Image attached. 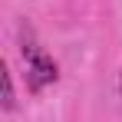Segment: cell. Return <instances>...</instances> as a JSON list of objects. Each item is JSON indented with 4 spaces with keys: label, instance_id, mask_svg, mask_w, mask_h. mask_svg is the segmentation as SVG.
Instances as JSON below:
<instances>
[{
    "label": "cell",
    "instance_id": "7a4b0ae2",
    "mask_svg": "<svg viewBox=\"0 0 122 122\" xmlns=\"http://www.w3.org/2000/svg\"><path fill=\"white\" fill-rule=\"evenodd\" d=\"M13 76H10V69H3V109H7V112H10V109H13Z\"/></svg>",
    "mask_w": 122,
    "mask_h": 122
},
{
    "label": "cell",
    "instance_id": "6da1fadb",
    "mask_svg": "<svg viewBox=\"0 0 122 122\" xmlns=\"http://www.w3.org/2000/svg\"><path fill=\"white\" fill-rule=\"evenodd\" d=\"M23 56H30V66H26V86H30V92H40L43 86L56 82L60 66L50 60L46 53H40V50H26V46H23Z\"/></svg>",
    "mask_w": 122,
    "mask_h": 122
}]
</instances>
